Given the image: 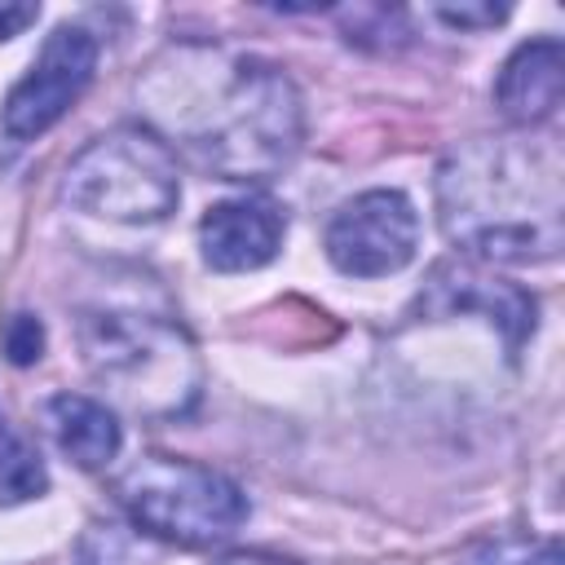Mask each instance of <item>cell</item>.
I'll use <instances>...</instances> for the list:
<instances>
[{"instance_id":"1","label":"cell","mask_w":565,"mask_h":565,"mask_svg":"<svg viewBox=\"0 0 565 565\" xmlns=\"http://www.w3.org/2000/svg\"><path fill=\"white\" fill-rule=\"evenodd\" d=\"M137 97L146 119L221 181H274L305 137L296 84L256 53L168 49L137 79Z\"/></svg>"},{"instance_id":"2","label":"cell","mask_w":565,"mask_h":565,"mask_svg":"<svg viewBox=\"0 0 565 565\" xmlns=\"http://www.w3.org/2000/svg\"><path fill=\"white\" fill-rule=\"evenodd\" d=\"M561 216V154L552 141L477 137L437 168V221L468 260H552L565 238Z\"/></svg>"},{"instance_id":"3","label":"cell","mask_w":565,"mask_h":565,"mask_svg":"<svg viewBox=\"0 0 565 565\" xmlns=\"http://www.w3.org/2000/svg\"><path fill=\"white\" fill-rule=\"evenodd\" d=\"M79 353L93 380L132 415L172 419L199 402V349L172 318L93 309L79 318Z\"/></svg>"},{"instance_id":"4","label":"cell","mask_w":565,"mask_h":565,"mask_svg":"<svg viewBox=\"0 0 565 565\" xmlns=\"http://www.w3.org/2000/svg\"><path fill=\"white\" fill-rule=\"evenodd\" d=\"M119 508L154 539L181 547L225 543L247 521V494L216 468L177 459V455H141L115 477Z\"/></svg>"},{"instance_id":"5","label":"cell","mask_w":565,"mask_h":565,"mask_svg":"<svg viewBox=\"0 0 565 565\" xmlns=\"http://www.w3.org/2000/svg\"><path fill=\"white\" fill-rule=\"evenodd\" d=\"M62 199L88 216L124 225L163 221L181 199L177 154L150 128H110L66 163Z\"/></svg>"},{"instance_id":"6","label":"cell","mask_w":565,"mask_h":565,"mask_svg":"<svg viewBox=\"0 0 565 565\" xmlns=\"http://www.w3.org/2000/svg\"><path fill=\"white\" fill-rule=\"evenodd\" d=\"M327 260L349 278H384L415 260L419 216L402 190H366L327 221Z\"/></svg>"},{"instance_id":"7","label":"cell","mask_w":565,"mask_h":565,"mask_svg":"<svg viewBox=\"0 0 565 565\" xmlns=\"http://www.w3.org/2000/svg\"><path fill=\"white\" fill-rule=\"evenodd\" d=\"M93 71H97V40L84 26L62 22L44 40L31 71L9 88L4 132L13 141H35L40 132H49L79 102V93L93 84Z\"/></svg>"},{"instance_id":"8","label":"cell","mask_w":565,"mask_h":565,"mask_svg":"<svg viewBox=\"0 0 565 565\" xmlns=\"http://www.w3.org/2000/svg\"><path fill=\"white\" fill-rule=\"evenodd\" d=\"M282 234H287V216L265 194L212 203L199 221V247L216 274H247L269 265L282 247Z\"/></svg>"},{"instance_id":"9","label":"cell","mask_w":565,"mask_h":565,"mask_svg":"<svg viewBox=\"0 0 565 565\" xmlns=\"http://www.w3.org/2000/svg\"><path fill=\"white\" fill-rule=\"evenodd\" d=\"M424 313H468L481 309L508 340V349H521V340L534 331V296L521 291L516 282L490 278L477 260H450L437 265L428 278V291L419 296Z\"/></svg>"},{"instance_id":"10","label":"cell","mask_w":565,"mask_h":565,"mask_svg":"<svg viewBox=\"0 0 565 565\" xmlns=\"http://www.w3.org/2000/svg\"><path fill=\"white\" fill-rule=\"evenodd\" d=\"M561 88H565V53H561V40L543 35L521 44L503 62L494 79V106L512 124H543L561 106Z\"/></svg>"},{"instance_id":"11","label":"cell","mask_w":565,"mask_h":565,"mask_svg":"<svg viewBox=\"0 0 565 565\" xmlns=\"http://www.w3.org/2000/svg\"><path fill=\"white\" fill-rule=\"evenodd\" d=\"M44 424L53 433V441L62 446V455H71L79 468L97 472L119 455V419L106 402H93L84 393H57L44 406Z\"/></svg>"},{"instance_id":"12","label":"cell","mask_w":565,"mask_h":565,"mask_svg":"<svg viewBox=\"0 0 565 565\" xmlns=\"http://www.w3.org/2000/svg\"><path fill=\"white\" fill-rule=\"evenodd\" d=\"M44 486H49V472H44L35 446L0 411V503L4 508L9 503H26V499L44 494Z\"/></svg>"},{"instance_id":"13","label":"cell","mask_w":565,"mask_h":565,"mask_svg":"<svg viewBox=\"0 0 565 565\" xmlns=\"http://www.w3.org/2000/svg\"><path fill=\"white\" fill-rule=\"evenodd\" d=\"M0 344H4L9 362H18V366L35 362L40 349H44V327H40V318H31V313H13V318L4 322V331H0Z\"/></svg>"},{"instance_id":"14","label":"cell","mask_w":565,"mask_h":565,"mask_svg":"<svg viewBox=\"0 0 565 565\" xmlns=\"http://www.w3.org/2000/svg\"><path fill=\"white\" fill-rule=\"evenodd\" d=\"M437 18L463 31V26H494L508 18V9L503 4H437Z\"/></svg>"},{"instance_id":"15","label":"cell","mask_w":565,"mask_h":565,"mask_svg":"<svg viewBox=\"0 0 565 565\" xmlns=\"http://www.w3.org/2000/svg\"><path fill=\"white\" fill-rule=\"evenodd\" d=\"M490 565H561V547L543 543V547H521V552H494Z\"/></svg>"},{"instance_id":"16","label":"cell","mask_w":565,"mask_h":565,"mask_svg":"<svg viewBox=\"0 0 565 565\" xmlns=\"http://www.w3.org/2000/svg\"><path fill=\"white\" fill-rule=\"evenodd\" d=\"M40 18V4H13V0H0V40L18 35L22 26H31Z\"/></svg>"},{"instance_id":"17","label":"cell","mask_w":565,"mask_h":565,"mask_svg":"<svg viewBox=\"0 0 565 565\" xmlns=\"http://www.w3.org/2000/svg\"><path fill=\"white\" fill-rule=\"evenodd\" d=\"M216 565H296V561H282V556H265V552H234Z\"/></svg>"}]
</instances>
